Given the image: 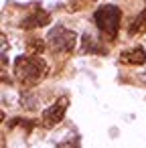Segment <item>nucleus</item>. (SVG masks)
<instances>
[{
    "mask_svg": "<svg viewBox=\"0 0 146 148\" xmlns=\"http://www.w3.org/2000/svg\"><path fill=\"white\" fill-rule=\"evenodd\" d=\"M47 43L55 53H71L77 45V33L67 27H53L47 35Z\"/></svg>",
    "mask_w": 146,
    "mask_h": 148,
    "instance_id": "obj_3",
    "label": "nucleus"
},
{
    "mask_svg": "<svg viewBox=\"0 0 146 148\" xmlns=\"http://www.w3.org/2000/svg\"><path fill=\"white\" fill-rule=\"evenodd\" d=\"M57 148H79V140L77 138H69V140H63L57 144Z\"/></svg>",
    "mask_w": 146,
    "mask_h": 148,
    "instance_id": "obj_10",
    "label": "nucleus"
},
{
    "mask_svg": "<svg viewBox=\"0 0 146 148\" xmlns=\"http://www.w3.org/2000/svg\"><path fill=\"white\" fill-rule=\"evenodd\" d=\"M51 23V14L45 12V10H35L33 14L25 16L21 21V29H37V27H43V25H49Z\"/></svg>",
    "mask_w": 146,
    "mask_h": 148,
    "instance_id": "obj_6",
    "label": "nucleus"
},
{
    "mask_svg": "<svg viewBox=\"0 0 146 148\" xmlns=\"http://www.w3.org/2000/svg\"><path fill=\"white\" fill-rule=\"evenodd\" d=\"M67 106H69V97H59L53 106H49L47 110H43V122H45V126H55V124H59L61 120H63V116H65V112H67Z\"/></svg>",
    "mask_w": 146,
    "mask_h": 148,
    "instance_id": "obj_4",
    "label": "nucleus"
},
{
    "mask_svg": "<svg viewBox=\"0 0 146 148\" xmlns=\"http://www.w3.org/2000/svg\"><path fill=\"white\" fill-rule=\"evenodd\" d=\"M140 79H142V81H144V83H146V73H144V75H142V77H140Z\"/></svg>",
    "mask_w": 146,
    "mask_h": 148,
    "instance_id": "obj_11",
    "label": "nucleus"
},
{
    "mask_svg": "<svg viewBox=\"0 0 146 148\" xmlns=\"http://www.w3.org/2000/svg\"><path fill=\"white\" fill-rule=\"evenodd\" d=\"M144 10H146V0H144Z\"/></svg>",
    "mask_w": 146,
    "mask_h": 148,
    "instance_id": "obj_12",
    "label": "nucleus"
},
{
    "mask_svg": "<svg viewBox=\"0 0 146 148\" xmlns=\"http://www.w3.org/2000/svg\"><path fill=\"white\" fill-rule=\"evenodd\" d=\"M31 95H33V93H23V99H21L23 108H27V110H35V108H37V99L31 97Z\"/></svg>",
    "mask_w": 146,
    "mask_h": 148,
    "instance_id": "obj_9",
    "label": "nucleus"
},
{
    "mask_svg": "<svg viewBox=\"0 0 146 148\" xmlns=\"http://www.w3.org/2000/svg\"><path fill=\"white\" fill-rule=\"evenodd\" d=\"M120 61L124 65H144L146 61V51L144 47H132L120 53Z\"/></svg>",
    "mask_w": 146,
    "mask_h": 148,
    "instance_id": "obj_5",
    "label": "nucleus"
},
{
    "mask_svg": "<svg viewBox=\"0 0 146 148\" xmlns=\"http://www.w3.org/2000/svg\"><path fill=\"white\" fill-rule=\"evenodd\" d=\"M146 31V10H142L128 27V35H138V33H144Z\"/></svg>",
    "mask_w": 146,
    "mask_h": 148,
    "instance_id": "obj_8",
    "label": "nucleus"
},
{
    "mask_svg": "<svg viewBox=\"0 0 146 148\" xmlns=\"http://www.w3.org/2000/svg\"><path fill=\"white\" fill-rule=\"evenodd\" d=\"M93 23L97 27V31L108 37L110 41H114L118 37L120 31V23H122V10L116 4H104L93 12Z\"/></svg>",
    "mask_w": 146,
    "mask_h": 148,
    "instance_id": "obj_2",
    "label": "nucleus"
},
{
    "mask_svg": "<svg viewBox=\"0 0 146 148\" xmlns=\"http://www.w3.org/2000/svg\"><path fill=\"white\" fill-rule=\"evenodd\" d=\"M49 65L37 55H21L14 61V75L25 85H35L43 77H47Z\"/></svg>",
    "mask_w": 146,
    "mask_h": 148,
    "instance_id": "obj_1",
    "label": "nucleus"
},
{
    "mask_svg": "<svg viewBox=\"0 0 146 148\" xmlns=\"http://www.w3.org/2000/svg\"><path fill=\"white\" fill-rule=\"evenodd\" d=\"M81 53H93V55H106L108 49L97 41L93 39L91 35H83L81 37Z\"/></svg>",
    "mask_w": 146,
    "mask_h": 148,
    "instance_id": "obj_7",
    "label": "nucleus"
}]
</instances>
